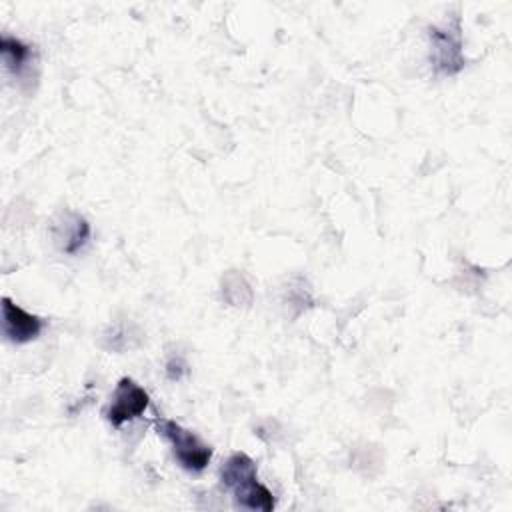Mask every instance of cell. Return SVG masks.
I'll return each instance as SVG.
<instances>
[{
  "mask_svg": "<svg viewBox=\"0 0 512 512\" xmlns=\"http://www.w3.org/2000/svg\"><path fill=\"white\" fill-rule=\"evenodd\" d=\"M148 404H150L148 392L138 382L124 376L118 380V384L114 388L110 406L106 410V420L114 428H120L122 424L142 416L144 410L148 408Z\"/></svg>",
  "mask_w": 512,
  "mask_h": 512,
  "instance_id": "4",
  "label": "cell"
},
{
  "mask_svg": "<svg viewBox=\"0 0 512 512\" xmlns=\"http://www.w3.org/2000/svg\"><path fill=\"white\" fill-rule=\"evenodd\" d=\"M220 482L234 494L240 508L270 512L274 508V494L258 482L256 462L246 452H234L220 468Z\"/></svg>",
  "mask_w": 512,
  "mask_h": 512,
  "instance_id": "1",
  "label": "cell"
},
{
  "mask_svg": "<svg viewBox=\"0 0 512 512\" xmlns=\"http://www.w3.org/2000/svg\"><path fill=\"white\" fill-rule=\"evenodd\" d=\"M184 372H186V364H184V360H182L180 356L168 360V364H166V376H168L170 380H180Z\"/></svg>",
  "mask_w": 512,
  "mask_h": 512,
  "instance_id": "10",
  "label": "cell"
},
{
  "mask_svg": "<svg viewBox=\"0 0 512 512\" xmlns=\"http://www.w3.org/2000/svg\"><path fill=\"white\" fill-rule=\"evenodd\" d=\"M156 432L170 442L174 458L184 470L202 472L208 466L212 458V448L206 442H202L192 430L184 428L176 420L160 418L156 420Z\"/></svg>",
  "mask_w": 512,
  "mask_h": 512,
  "instance_id": "3",
  "label": "cell"
},
{
  "mask_svg": "<svg viewBox=\"0 0 512 512\" xmlns=\"http://www.w3.org/2000/svg\"><path fill=\"white\" fill-rule=\"evenodd\" d=\"M0 52H2L4 66L12 76H22L28 64L32 62V46L8 34H2L0 38Z\"/></svg>",
  "mask_w": 512,
  "mask_h": 512,
  "instance_id": "7",
  "label": "cell"
},
{
  "mask_svg": "<svg viewBox=\"0 0 512 512\" xmlns=\"http://www.w3.org/2000/svg\"><path fill=\"white\" fill-rule=\"evenodd\" d=\"M90 232H92V228H90L88 220L76 212L62 214L60 220L52 228L54 242L58 244V248L64 254L80 252L86 246V242L90 240Z\"/></svg>",
  "mask_w": 512,
  "mask_h": 512,
  "instance_id": "6",
  "label": "cell"
},
{
  "mask_svg": "<svg viewBox=\"0 0 512 512\" xmlns=\"http://www.w3.org/2000/svg\"><path fill=\"white\" fill-rule=\"evenodd\" d=\"M140 330H136V326L132 324H116V326H110V330L104 334V346L108 350H130L134 348L140 340H134V338H126V334H136Z\"/></svg>",
  "mask_w": 512,
  "mask_h": 512,
  "instance_id": "9",
  "label": "cell"
},
{
  "mask_svg": "<svg viewBox=\"0 0 512 512\" xmlns=\"http://www.w3.org/2000/svg\"><path fill=\"white\" fill-rule=\"evenodd\" d=\"M2 328L4 336L14 344H26L40 336L44 320L32 312H26L8 296L2 298Z\"/></svg>",
  "mask_w": 512,
  "mask_h": 512,
  "instance_id": "5",
  "label": "cell"
},
{
  "mask_svg": "<svg viewBox=\"0 0 512 512\" xmlns=\"http://www.w3.org/2000/svg\"><path fill=\"white\" fill-rule=\"evenodd\" d=\"M428 38L430 62L438 76H454L466 66L462 28L458 16L444 26H430Z\"/></svg>",
  "mask_w": 512,
  "mask_h": 512,
  "instance_id": "2",
  "label": "cell"
},
{
  "mask_svg": "<svg viewBox=\"0 0 512 512\" xmlns=\"http://www.w3.org/2000/svg\"><path fill=\"white\" fill-rule=\"evenodd\" d=\"M222 298L230 304V306H250L252 304V288L248 284V280L236 272V270H228L222 276Z\"/></svg>",
  "mask_w": 512,
  "mask_h": 512,
  "instance_id": "8",
  "label": "cell"
}]
</instances>
